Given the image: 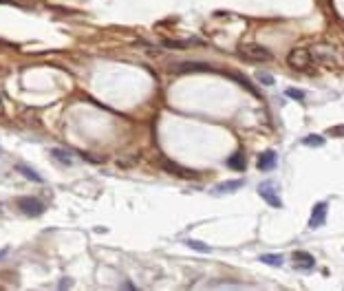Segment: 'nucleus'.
Returning a JSON list of instances; mask_svg holds the SVG:
<instances>
[{
	"instance_id": "obj_1",
	"label": "nucleus",
	"mask_w": 344,
	"mask_h": 291,
	"mask_svg": "<svg viewBox=\"0 0 344 291\" xmlns=\"http://www.w3.org/2000/svg\"><path fill=\"white\" fill-rule=\"evenodd\" d=\"M287 64L296 71H305L313 64V58H311V51L309 49H291L289 55H287Z\"/></svg>"
},
{
	"instance_id": "obj_2",
	"label": "nucleus",
	"mask_w": 344,
	"mask_h": 291,
	"mask_svg": "<svg viewBox=\"0 0 344 291\" xmlns=\"http://www.w3.org/2000/svg\"><path fill=\"white\" fill-rule=\"evenodd\" d=\"M240 58L249 60V62H271L274 55L260 44H245V47H240Z\"/></svg>"
},
{
	"instance_id": "obj_3",
	"label": "nucleus",
	"mask_w": 344,
	"mask_h": 291,
	"mask_svg": "<svg viewBox=\"0 0 344 291\" xmlns=\"http://www.w3.org/2000/svg\"><path fill=\"white\" fill-rule=\"evenodd\" d=\"M18 207L22 210L27 216H40L44 212V203L38 201V198H31V196H24L18 201Z\"/></svg>"
},
{
	"instance_id": "obj_4",
	"label": "nucleus",
	"mask_w": 344,
	"mask_h": 291,
	"mask_svg": "<svg viewBox=\"0 0 344 291\" xmlns=\"http://www.w3.org/2000/svg\"><path fill=\"white\" fill-rule=\"evenodd\" d=\"M258 194L265 198L267 203H269L271 207H282V201H280L278 194H276V188H274V183H271V181L260 183V186H258Z\"/></svg>"
},
{
	"instance_id": "obj_5",
	"label": "nucleus",
	"mask_w": 344,
	"mask_h": 291,
	"mask_svg": "<svg viewBox=\"0 0 344 291\" xmlns=\"http://www.w3.org/2000/svg\"><path fill=\"white\" fill-rule=\"evenodd\" d=\"M309 51H311L313 62H325V64H331L333 62V49L327 47V44H318V47H313Z\"/></svg>"
},
{
	"instance_id": "obj_6",
	"label": "nucleus",
	"mask_w": 344,
	"mask_h": 291,
	"mask_svg": "<svg viewBox=\"0 0 344 291\" xmlns=\"http://www.w3.org/2000/svg\"><path fill=\"white\" fill-rule=\"evenodd\" d=\"M325 221H327V203H325V201H320L316 207H313V212H311L309 227H311V229L322 227V225H325Z\"/></svg>"
},
{
	"instance_id": "obj_7",
	"label": "nucleus",
	"mask_w": 344,
	"mask_h": 291,
	"mask_svg": "<svg viewBox=\"0 0 344 291\" xmlns=\"http://www.w3.org/2000/svg\"><path fill=\"white\" fill-rule=\"evenodd\" d=\"M276 166V155L271 150H267V152H263V155L258 157V170H271V168Z\"/></svg>"
},
{
	"instance_id": "obj_8",
	"label": "nucleus",
	"mask_w": 344,
	"mask_h": 291,
	"mask_svg": "<svg viewBox=\"0 0 344 291\" xmlns=\"http://www.w3.org/2000/svg\"><path fill=\"white\" fill-rule=\"evenodd\" d=\"M294 263H298L305 269H311L313 265H316V258H313L311 254H307V252H294Z\"/></svg>"
},
{
	"instance_id": "obj_9",
	"label": "nucleus",
	"mask_w": 344,
	"mask_h": 291,
	"mask_svg": "<svg viewBox=\"0 0 344 291\" xmlns=\"http://www.w3.org/2000/svg\"><path fill=\"white\" fill-rule=\"evenodd\" d=\"M163 168H166V170H170V172H177V175L179 177H190V179H192V177H197V172H194V170H188V168H181V166H177V163H163Z\"/></svg>"
},
{
	"instance_id": "obj_10",
	"label": "nucleus",
	"mask_w": 344,
	"mask_h": 291,
	"mask_svg": "<svg viewBox=\"0 0 344 291\" xmlns=\"http://www.w3.org/2000/svg\"><path fill=\"white\" fill-rule=\"evenodd\" d=\"M51 155H53L60 163H66V166H71V163H73V155H71L69 150H64V148H53V150H51Z\"/></svg>"
},
{
	"instance_id": "obj_11",
	"label": "nucleus",
	"mask_w": 344,
	"mask_h": 291,
	"mask_svg": "<svg viewBox=\"0 0 344 291\" xmlns=\"http://www.w3.org/2000/svg\"><path fill=\"white\" fill-rule=\"evenodd\" d=\"M243 188V181H225V183H219L217 188H214V192L223 194V192H234V190H240Z\"/></svg>"
},
{
	"instance_id": "obj_12",
	"label": "nucleus",
	"mask_w": 344,
	"mask_h": 291,
	"mask_svg": "<svg viewBox=\"0 0 344 291\" xmlns=\"http://www.w3.org/2000/svg\"><path fill=\"white\" fill-rule=\"evenodd\" d=\"M18 172H22L24 177H27V179H31V181H35V183H42V181H44V179L40 177L38 172L31 170V168H27V166H24V163H18Z\"/></svg>"
},
{
	"instance_id": "obj_13",
	"label": "nucleus",
	"mask_w": 344,
	"mask_h": 291,
	"mask_svg": "<svg viewBox=\"0 0 344 291\" xmlns=\"http://www.w3.org/2000/svg\"><path fill=\"white\" fill-rule=\"evenodd\" d=\"M228 166L232 168V170H240V172H243V170H245V157H243V155L229 157V159H228Z\"/></svg>"
},
{
	"instance_id": "obj_14",
	"label": "nucleus",
	"mask_w": 344,
	"mask_h": 291,
	"mask_svg": "<svg viewBox=\"0 0 344 291\" xmlns=\"http://www.w3.org/2000/svg\"><path fill=\"white\" fill-rule=\"evenodd\" d=\"M260 263H267V265H271V267H280L282 256H276V254H263V256H260Z\"/></svg>"
},
{
	"instance_id": "obj_15",
	"label": "nucleus",
	"mask_w": 344,
	"mask_h": 291,
	"mask_svg": "<svg viewBox=\"0 0 344 291\" xmlns=\"http://www.w3.org/2000/svg\"><path fill=\"white\" fill-rule=\"evenodd\" d=\"M302 144L305 146H325V139H322L320 135H309L302 139Z\"/></svg>"
},
{
	"instance_id": "obj_16",
	"label": "nucleus",
	"mask_w": 344,
	"mask_h": 291,
	"mask_svg": "<svg viewBox=\"0 0 344 291\" xmlns=\"http://www.w3.org/2000/svg\"><path fill=\"white\" fill-rule=\"evenodd\" d=\"M186 245H188L190 249H194V252H203V254L212 252V249H210V245H203V243H199V241H188Z\"/></svg>"
},
{
	"instance_id": "obj_17",
	"label": "nucleus",
	"mask_w": 344,
	"mask_h": 291,
	"mask_svg": "<svg viewBox=\"0 0 344 291\" xmlns=\"http://www.w3.org/2000/svg\"><path fill=\"white\" fill-rule=\"evenodd\" d=\"M258 82H263V84L271 86V84H274V78H271L269 73H258Z\"/></svg>"
},
{
	"instance_id": "obj_18",
	"label": "nucleus",
	"mask_w": 344,
	"mask_h": 291,
	"mask_svg": "<svg viewBox=\"0 0 344 291\" xmlns=\"http://www.w3.org/2000/svg\"><path fill=\"white\" fill-rule=\"evenodd\" d=\"M287 95H289L291 99H305V93H302V91H296V89H289Z\"/></svg>"
}]
</instances>
